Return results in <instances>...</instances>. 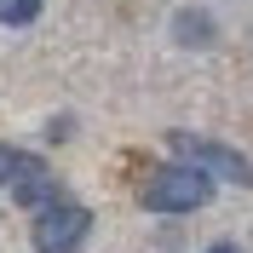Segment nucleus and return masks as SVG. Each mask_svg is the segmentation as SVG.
I'll return each mask as SVG.
<instances>
[{
    "label": "nucleus",
    "instance_id": "5",
    "mask_svg": "<svg viewBox=\"0 0 253 253\" xmlns=\"http://www.w3.org/2000/svg\"><path fill=\"white\" fill-rule=\"evenodd\" d=\"M29 167H41V156H29V150H12V144H0V184L23 178Z\"/></svg>",
    "mask_w": 253,
    "mask_h": 253
},
{
    "label": "nucleus",
    "instance_id": "1",
    "mask_svg": "<svg viewBox=\"0 0 253 253\" xmlns=\"http://www.w3.org/2000/svg\"><path fill=\"white\" fill-rule=\"evenodd\" d=\"M138 202L150 207V213H196V207L213 202V178L196 173V167H184V161H173V167H156V173L144 178Z\"/></svg>",
    "mask_w": 253,
    "mask_h": 253
},
{
    "label": "nucleus",
    "instance_id": "3",
    "mask_svg": "<svg viewBox=\"0 0 253 253\" xmlns=\"http://www.w3.org/2000/svg\"><path fill=\"white\" fill-rule=\"evenodd\" d=\"M86 236H92V213H86L81 202H52V207H41V213H35V230H29L35 253H81Z\"/></svg>",
    "mask_w": 253,
    "mask_h": 253
},
{
    "label": "nucleus",
    "instance_id": "8",
    "mask_svg": "<svg viewBox=\"0 0 253 253\" xmlns=\"http://www.w3.org/2000/svg\"><path fill=\"white\" fill-rule=\"evenodd\" d=\"M207 253H242V248H236V242H213Z\"/></svg>",
    "mask_w": 253,
    "mask_h": 253
},
{
    "label": "nucleus",
    "instance_id": "4",
    "mask_svg": "<svg viewBox=\"0 0 253 253\" xmlns=\"http://www.w3.org/2000/svg\"><path fill=\"white\" fill-rule=\"evenodd\" d=\"M6 190H12L17 207H35V213H41V207H52V202H63V190H58V178L46 173V161H41V167H29L23 178H12Z\"/></svg>",
    "mask_w": 253,
    "mask_h": 253
},
{
    "label": "nucleus",
    "instance_id": "7",
    "mask_svg": "<svg viewBox=\"0 0 253 253\" xmlns=\"http://www.w3.org/2000/svg\"><path fill=\"white\" fill-rule=\"evenodd\" d=\"M173 29H178V41H202V46H207V41H213V17H207V12H178Z\"/></svg>",
    "mask_w": 253,
    "mask_h": 253
},
{
    "label": "nucleus",
    "instance_id": "6",
    "mask_svg": "<svg viewBox=\"0 0 253 253\" xmlns=\"http://www.w3.org/2000/svg\"><path fill=\"white\" fill-rule=\"evenodd\" d=\"M41 17V0H0V23L6 29H29Z\"/></svg>",
    "mask_w": 253,
    "mask_h": 253
},
{
    "label": "nucleus",
    "instance_id": "2",
    "mask_svg": "<svg viewBox=\"0 0 253 253\" xmlns=\"http://www.w3.org/2000/svg\"><path fill=\"white\" fill-rule=\"evenodd\" d=\"M167 144L184 156V167H196V173H207V178H224V184H253V161L242 156V150H230V144H219V138L167 132Z\"/></svg>",
    "mask_w": 253,
    "mask_h": 253
}]
</instances>
